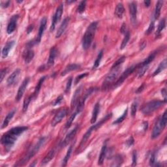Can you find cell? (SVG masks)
Instances as JSON below:
<instances>
[{"label": "cell", "instance_id": "83f0119b", "mask_svg": "<svg viewBox=\"0 0 167 167\" xmlns=\"http://www.w3.org/2000/svg\"><path fill=\"white\" fill-rule=\"evenodd\" d=\"M80 67V65H78V64H70L68 66H67L66 68H65L64 71L61 74V76H66L67 73H70L71 71L78 69Z\"/></svg>", "mask_w": 167, "mask_h": 167}, {"label": "cell", "instance_id": "7a4b0ae2", "mask_svg": "<svg viewBox=\"0 0 167 167\" xmlns=\"http://www.w3.org/2000/svg\"><path fill=\"white\" fill-rule=\"evenodd\" d=\"M97 26V22H94L89 24V26L87 27V29H86V32L84 35L82 40V47L84 50H88L91 46L93 40L94 39Z\"/></svg>", "mask_w": 167, "mask_h": 167}, {"label": "cell", "instance_id": "4316f807", "mask_svg": "<svg viewBox=\"0 0 167 167\" xmlns=\"http://www.w3.org/2000/svg\"><path fill=\"white\" fill-rule=\"evenodd\" d=\"M46 78V76H42V78H40V80H39L37 84L36 87H35V91H34L33 94V97L34 99H36L37 97L38 96V94H39L40 90H41V86H42V85L43 82H44V81L45 80Z\"/></svg>", "mask_w": 167, "mask_h": 167}, {"label": "cell", "instance_id": "ba28073f", "mask_svg": "<svg viewBox=\"0 0 167 167\" xmlns=\"http://www.w3.org/2000/svg\"><path fill=\"white\" fill-rule=\"evenodd\" d=\"M95 89H95V88H91L88 89V90L86 91L85 94H84L83 96L81 98H80V99L78 102V104H77V107H76V112L77 113L80 114L83 110L86 99H87L89 96H90L93 92L95 91Z\"/></svg>", "mask_w": 167, "mask_h": 167}, {"label": "cell", "instance_id": "ab89813d", "mask_svg": "<svg viewBox=\"0 0 167 167\" xmlns=\"http://www.w3.org/2000/svg\"><path fill=\"white\" fill-rule=\"evenodd\" d=\"M127 112H128L127 109H126V110H125V112H123V114H122V116L119 117V118H117L115 122H114L113 124H118V123H120L121 122H122L123 120H124L126 118L127 116Z\"/></svg>", "mask_w": 167, "mask_h": 167}, {"label": "cell", "instance_id": "e575fe53", "mask_svg": "<svg viewBox=\"0 0 167 167\" xmlns=\"http://www.w3.org/2000/svg\"><path fill=\"white\" fill-rule=\"evenodd\" d=\"M33 99V94L29 95L28 97H27L25 98V99L24 101V103H23V108H22V110H23V112H25L27 111V109H28V107H29V104L30 103V102L32 101V100Z\"/></svg>", "mask_w": 167, "mask_h": 167}, {"label": "cell", "instance_id": "30bf717a", "mask_svg": "<svg viewBox=\"0 0 167 167\" xmlns=\"http://www.w3.org/2000/svg\"><path fill=\"white\" fill-rule=\"evenodd\" d=\"M67 112L68 110L67 109H63L60 110V111H58V112L55 114L53 119H52L51 123L52 126L55 127V125H58V123H60L61 121H62V119L67 114Z\"/></svg>", "mask_w": 167, "mask_h": 167}, {"label": "cell", "instance_id": "6da1fadb", "mask_svg": "<svg viewBox=\"0 0 167 167\" xmlns=\"http://www.w3.org/2000/svg\"><path fill=\"white\" fill-rule=\"evenodd\" d=\"M27 129H28V127L26 126L15 127L3 135L1 138V142L5 146L6 150H10L14 146L20 135L27 131Z\"/></svg>", "mask_w": 167, "mask_h": 167}, {"label": "cell", "instance_id": "ee69618b", "mask_svg": "<svg viewBox=\"0 0 167 167\" xmlns=\"http://www.w3.org/2000/svg\"><path fill=\"white\" fill-rule=\"evenodd\" d=\"M89 75L88 73H82L81 75H79L78 76H77L75 78V84L76 85L80 80H81L82 78H85L86 76H87Z\"/></svg>", "mask_w": 167, "mask_h": 167}, {"label": "cell", "instance_id": "6f0895ef", "mask_svg": "<svg viewBox=\"0 0 167 167\" xmlns=\"http://www.w3.org/2000/svg\"><path fill=\"white\" fill-rule=\"evenodd\" d=\"M148 123L147 122H143V129H144V131H146V130L148 129Z\"/></svg>", "mask_w": 167, "mask_h": 167}, {"label": "cell", "instance_id": "6125c7cd", "mask_svg": "<svg viewBox=\"0 0 167 167\" xmlns=\"http://www.w3.org/2000/svg\"><path fill=\"white\" fill-rule=\"evenodd\" d=\"M144 4L146 7H149L151 5V1H144Z\"/></svg>", "mask_w": 167, "mask_h": 167}, {"label": "cell", "instance_id": "be15d7a7", "mask_svg": "<svg viewBox=\"0 0 167 167\" xmlns=\"http://www.w3.org/2000/svg\"><path fill=\"white\" fill-rule=\"evenodd\" d=\"M36 161H34L33 164H31L30 165V166H35V164H36Z\"/></svg>", "mask_w": 167, "mask_h": 167}, {"label": "cell", "instance_id": "c3c4849f", "mask_svg": "<svg viewBox=\"0 0 167 167\" xmlns=\"http://www.w3.org/2000/svg\"><path fill=\"white\" fill-rule=\"evenodd\" d=\"M132 166H134L137 165V153L136 151H134L133 152H132Z\"/></svg>", "mask_w": 167, "mask_h": 167}, {"label": "cell", "instance_id": "7dc6e473", "mask_svg": "<svg viewBox=\"0 0 167 167\" xmlns=\"http://www.w3.org/2000/svg\"><path fill=\"white\" fill-rule=\"evenodd\" d=\"M150 166H155L157 165V162L155 160V153H153L151 154L150 159Z\"/></svg>", "mask_w": 167, "mask_h": 167}, {"label": "cell", "instance_id": "cb8c5ba5", "mask_svg": "<svg viewBox=\"0 0 167 167\" xmlns=\"http://www.w3.org/2000/svg\"><path fill=\"white\" fill-rule=\"evenodd\" d=\"M99 111H100V103H97L95 105V107L94 108V110H93L92 112V116L91 118V123H92V124H94V123L96 122L98 117V114L99 113Z\"/></svg>", "mask_w": 167, "mask_h": 167}, {"label": "cell", "instance_id": "e0dca14e", "mask_svg": "<svg viewBox=\"0 0 167 167\" xmlns=\"http://www.w3.org/2000/svg\"><path fill=\"white\" fill-rule=\"evenodd\" d=\"M57 54H58V50H57L56 48H55V47L52 48L50 50V54H49L48 60L47 64H46V69H47V67L49 68L54 66V61L55 60V58H56L57 56Z\"/></svg>", "mask_w": 167, "mask_h": 167}, {"label": "cell", "instance_id": "d6a6232c", "mask_svg": "<svg viewBox=\"0 0 167 167\" xmlns=\"http://www.w3.org/2000/svg\"><path fill=\"white\" fill-rule=\"evenodd\" d=\"M156 52H153L151 54H150L148 55V57L144 61H142V63H140L141 66H149V65L152 62V61L154 60L155 58L156 55Z\"/></svg>", "mask_w": 167, "mask_h": 167}, {"label": "cell", "instance_id": "f1b7e54d", "mask_svg": "<svg viewBox=\"0 0 167 167\" xmlns=\"http://www.w3.org/2000/svg\"><path fill=\"white\" fill-rule=\"evenodd\" d=\"M124 11H125V9L124 7H123V5L122 4V3H119V4L116 5L114 14H115L116 17L117 18H122L123 14L124 13Z\"/></svg>", "mask_w": 167, "mask_h": 167}, {"label": "cell", "instance_id": "f35d334b", "mask_svg": "<svg viewBox=\"0 0 167 167\" xmlns=\"http://www.w3.org/2000/svg\"><path fill=\"white\" fill-rule=\"evenodd\" d=\"M77 114H78V113H77L76 112H75V113L73 114L71 116V117H69V119H68V121L67 122L66 124V129H69V128L70 127H71V125H72V123H73L74 120H75V117H76Z\"/></svg>", "mask_w": 167, "mask_h": 167}, {"label": "cell", "instance_id": "52a82bcc", "mask_svg": "<svg viewBox=\"0 0 167 167\" xmlns=\"http://www.w3.org/2000/svg\"><path fill=\"white\" fill-rule=\"evenodd\" d=\"M138 67V64L136 65V66H132L131 67H129V68H127L124 72L122 73V75L120 76L119 78H118V80L112 86V88L113 89L117 88V87H119V86H121L122 84L123 83V82L128 78V76L131 75V73H133V71L137 69V68Z\"/></svg>", "mask_w": 167, "mask_h": 167}, {"label": "cell", "instance_id": "60d3db41", "mask_svg": "<svg viewBox=\"0 0 167 167\" xmlns=\"http://www.w3.org/2000/svg\"><path fill=\"white\" fill-rule=\"evenodd\" d=\"M138 108V103L137 101H134L132 103L131 107V114L132 117H135L136 116Z\"/></svg>", "mask_w": 167, "mask_h": 167}, {"label": "cell", "instance_id": "91938a15", "mask_svg": "<svg viewBox=\"0 0 167 167\" xmlns=\"http://www.w3.org/2000/svg\"><path fill=\"white\" fill-rule=\"evenodd\" d=\"M144 88V84H143L140 88H139L138 89H137V93H140L141 91H143V89Z\"/></svg>", "mask_w": 167, "mask_h": 167}, {"label": "cell", "instance_id": "8992f818", "mask_svg": "<svg viewBox=\"0 0 167 167\" xmlns=\"http://www.w3.org/2000/svg\"><path fill=\"white\" fill-rule=\"evenodd\" d=\"M120 71H121V67H120V66L111 69V71L109 73V75L106 76V78H105L103 83L102 90H107V89L110 88L111 84H112L113 82L116 80L117 76H118Z\"/></svg>", "mask_w": 167, "mask_h": 167}, {"label": "cell", "instance_id": "74e56055", "mask_svg": "<svg viewBox=\"0 0 167 167\" xmlns=\"http://www.w3.org/2000/svg\"><path fill=\"white\" fill-rule=\"evenodd\" d=\"M166 26V19L165 18H163V19L159 22L158 27H157V35H160L161 32L165 29V27Z\"/></svg>", "mask_w": 167, "mask_h": 167}, {"label": "cell", "instance_id": "836d02e7", "mask_svg": "<svg viewBox=\"0 0 167 167\" xmlns=\"http://www.w3.org/2000/svg\"><path fill=\"white\" fill-rule=\"evenodd\" d=\"M72 151H73V145H71V146L69 148V149H68L66 156H65L64 159L63 160V162H62V166H66L67 165V164L68 161H69V160L70 159L71 155V153H72Z\"/></svg>", "mask_w": 167, "mask_h": 167}, {"label": "cell", "instance_id": "603a6c76", "mask_svg": "<svg viewBox=\"0 0 167 167\" xmlns=\"http://www.w3.org/2000/svg\"><path fill=\"white\" fill-rule=\"evenodd\" d=\"M81 89H82V86H80L78 89H76L75 92V94H74L72 101H71V109H74L76 106H77V104H78V102L79 101V96H80V91H81Z\"/></svg>", "mask_w": 167, "mask_h": 167}, {"label": "cell", "instance_id": "f546056e", "mask_svg": "<svg viewBox=\"0 0 167 167\" xmlns=\"http://www.w3.org/2000/svg\"><path fill=\"white\" fill-rule=\"evenodd\" d=\"M92 132H93V131L91 130V129L89 128L87 131V132H86L85 135L83 136V137H82V140H81V142H80V146H79V150H82V147L84 146L86 142H87V141L89 139V137H90V135H91Z\"/></svg>", "mask_w": 167, "mask_h": 167}, {"label": "cell", "instance_id": "484cf974", "mask_svg": "<svg viewBox=\"0 0 167 167\" xmlns=\"http://www.w3.org/2000/svg\"><path fill=\"white\" fill-rule=\"evenodd\" d=\"M15 112H16V110L14 109L13 110H11V112H9L8 113V114L6 116L4 120V122L2 123V126H1V129H4L5 127H7V125H9V122H10L11 120L13 118Z\"/></svg>", "mask_w": 167, "mask_h": 167}, {"label": "cell", "instance_id": "f5cc1de1", "mask_svg": "<svg viewBox=\"0 0 167 167\" xmlns=\"http://www.w3.org/2000/svg\"><path fill=\"white\" fill-rule=\"evenodd\" d=\"M7 68H5V69H3L1 70V80H0V82H2L3 80H4V77L6 75V73H7Z\"/></svg>", "mask_w": 167, "mask_h": 167}, {"label": "cell", "instance_id": "9c48e42d", "mask_svg": "<svg viewBox=\"0 0 167 167\" xmlns=\"http://www.w3.org/2000/svg\"><path fill=\"white\" fill-rule=\"evenodd\" d=\"M63 4H61L60 5H59V7L57 8L56 11H55V13L53 17V18H52V24H51V26L50 28V32H53L55 29L56 24L60 21L61 18V16H62V14H63Z\"/></svg>", "mask_w": 167, "mask_h": 167}, {"label": "cell", "instance_id": "4dcf8cb0", "mask_svg": "<svg viewBox=\"0 0 167 167\" xmlns=\"http://www.w3.org/2000/svg\"><path fill=\"white\" fill-rule=\"evenodd\" d=\"M163 4V1H158L157 3L155 6V13H154V18L155 20L158 19L160 17L161 11Z\"/></svg>", "mask_w": 167, "mask_h": 167}, {"label": "cell", "instance_id": "ac0fdd59", "mask_svg": "<svg viewBox=\"0 0 167 167\" xmlns=\"http://www.w3.org/2000/svg\"><path fill=\"white\" fill-rule=\"evenodd\" d=\"M70 22V18L69 17H66L65 19L63 20L62 23L60 25V27L57 31L56 35H55V38H60L61 36V35L64 33L65 31L67 29V27L69 25Z\"/></svg>", "mask_w": 167, "mask_h": 167}, {"label": "cell", "instance_id": "94428289", "mask_svg": "<svg viewBox=\"0 0 167 167\" xmlns=\"http://www.w3.org/2000/svg\"><path fill=\"white\" fill-rule=\"evenodd\" d=\"M146 46V42H142L141 45H140V50H143V49Z\"/></svg>", "mask_w": 167, "mask_h": 167}, {"label": "cell", "instance_id": "d590c367", "mask_svg": "<svg viewBox=\"0 0 167 167\" xmlns=\"http://www.w3.org/2000/svg\"><path fill=\"white\" fill-rule=\"evenodd\" d=\"M124 35L125 37L122 41L121 46H120V49H121V50H123V49H124L126 47V46L127 45V43L130 39V33L128 30L127 31V32L124 34Z\"/></svg>", "mask_w": 167, "mask_h": 167}, {"label": "cell", "instance_id": "7402d4cb", "mask_svg": "<svg viewBox=\"0 0 167 167\" xmlns=\"http://www.w3.org/2000/svg\"><path fill=\"white\" fill-rule=\"evenodd\" d=\"M107 144L105 143L103 147L101 148V153L99 155V159H98V165H103L104 161V159L105 157H106L107 155Z\"/></svg>", "mask_w": 167, "mask_h": 167}, {"label": "cell", "instance_id": "277c9868", "mask_svg": "<svg viewBox=\"0 0 167 167\" xmlns=\"http://www.w3.org/2000/svg\"><path fill=\"white\" fill-rule=\"evenodd\" d=\"M166 123L167 116L166 110H165L163 114V115L157 120L155 124L154 125L152 133H151V138L154 139L159 137L163 131V129L166 127Z\"/></svg>", "mask_w": 167, "mask_h": 167}, {"label": "cell", "instance_id": "680465c9", "mask_svg": "<svg viewBox=\"0 0 167 167\" xmlns=\"http://www.w3.org/2000/svg\"><path fill=\"white\" fill-rule=\"evenodd\" d=\"M33 30V25H31L28 27V28H27V34H29L31 32H32V31Z\"/></svg>", "mask_w": 167, "mask_h": 167}, {"label": "cell", "instance_id": "5bb4252c", "mask_svg": "<svg viewBox=\"0 0 167 167\" xmlns=\"http://www.w3.org/2000/svg\"><path fill=\"white\" fill-rule=\"evenodd\" d=\"M18 18H19V15L18 14H14L11 18L7 27V32L8 34H11L16 30Z\"/></svg>", "mask_w": 167, "mask_h": 167}, {"label": "cell", "instance_id": "8d00e7d4", "mask_svg": "<svg viewBox=\"0 0 167 167\" xmlns=\"http://www.w3.org/2000/svg\"><path fill=\"white\" fill-rule=\"evenodd\" d=\"M103 50H101L97 55L96 60H95V61L94 66H93V69H97V68L99 66L102 58H103Z\"/></svg>", "mask_w": 167, "mask_h": 167}, {"label": "cell", "instance_id": "5b68a950", "mask_svg": "<svg viewBox=\"0 0 167 167\" xmlns=\"http://www.w3.org/2000/svg\"><path fill=\"white\" fill-rule=\"evenodd\" d=\"M166 103L165 101L160 100H153L148 102L142 108V112L144 115H149V114L153 113L155 111L159 109V108L163 106V104Z\"/></svg>", "mask_w": 167, "mask_h": 167}, {"label": "cell", "instance_id": "44dd1931", "mask_svg": "<svg viewBox=\"0 0 167 167\" xmlns=\"http://www.w3.org/2000/svg\"><path fill=\"white\" fill-rule=\"evenodd\" d=\"M112 113L107 114L106 116L100 120L99 122H98L97 123H96V124H94V125H92L90 128L93 131H96V130H97L99 128H100L103 125L104 123H106L108 121V120L110 119L111 117H112Z\"/></svg>", "mask_w": 167, "mask_h": 167}, {"label": "cell", "instance_id": "b9f144b4", "mask_svg": "<svg viewBox=\"0 0 167 167\" xmlns=\"http://www.w3.org/2000/svg\"><path fill=\"white\" fill-rule=\"evenodd\" d=\"M125 59H126V58L125 56H122L121 58H119L118 60H117L116 61V62L113 64V66H112V68H111V69H114V68L119 67V66H121V65L125 61Z\"/></svg>", "mask_w": 167, "mask_h": 167}, {"label": "cell", "instance_id": "db71d44e", "mask_svg": "<svg viewBox=\"0 0 167 167\" xmlns=\"http://www.w3.org/2000/svg\"><path fill=\"white\" fill-rule=\"evenodd\" d=\"M11 4L10 1H1V6L3 8H7L9 7Z\"/></svg>", "mask_w": 167, "mask_h": 167}, {"label": "cell", "instance_id": "d4e9b609", "mask_svg": "<svg viewBox=\"0 0 167 167\" xmlns=\"http://www.w3.org/2000/svg\"><path fill=\"white\" fill-rule=\"evenodd\" d=\"M55 153H56V150H55V149H53L49 151L47 155L45 157V158L42 159V161H41V165H45L46 164H47L50 162V161L54 157Z\"/></svg>", "mask_w": 167, "mask_h": 167}, {"label": "cell", "instance_id": "f6af8a7d", "mask_svg": "<svg viewBox=\"0 0 167 167\" xmlns=\"http://www.w3.org/2000/svg\"><path fill=\"white\" fill-rule=\"evenodd\" d=\"M73 84V78L72 77H70V78L68 79L67 82V85H66V93L67 94L70 91V89L71 88V86H72Z\"/></svg>", "mask_w": 167, "mask_h": 167}, {"label": "cell", "instance_id": "7bdbcfd3", "mask_svg": "<svg viewBox=\"0 0 167 167\" xmlns=\"http://www.w3.org/2000/svg\"><path fill=\"white\" fill-rule=\"evenodd\" d=\"M86 1H82L80 2L78 7V9H77V11H78V13L80 14L83 13L86 10Z\"/></svg>", "mask_w": 167, "mask_h": 167}, {"label": "cell", "instance_id": "4fadbf2b", "mask_svg": "<svg viewBox=\"0 0 167 167\" xmlns=\"http://www.w3.org/2000/svg\"><path fill=\"white\" fill-rule=\"evenodd\" d=\"M30 78L29 77H27L24 80V81L22 83V84L20 85V86L19 87V89H18V92H17V96H16V101L17 102L20 101V99L22 97L23 95L24 94V92L26 91V89L27 88V85H28V84L30 82Z\"/></svg>", "mask_w": 167, "mask_h": 167}, {"label": "cell", "instance_id": "8fae6325", "mask_svg": "<svg viewBox=\"0 0 167 167\" xmlns=\"http://www.w3.org/2000/svg\"><path fill=\"white\" fill-rule=\"evenodd\" d=\"M46 23H47V18H46V17L42 18L41 21V24H40L37 37V38L35 40H33V41L34 42H35V45H37L39 44V43H40V42H41L42 37L43 35V33H44V32L46 29Z\"/></svg>", "mask_w": 167, "mask_h": 167}, {"label": "cell", "instance_id": "2e32d148", "mask_svg": "<svg viewBox=\"0 0 167 167\" xmlns=\"http://www.w3.org/2000/svg\"><path fill=\"white\" fill-rule=\"evenodd\" d=\"M20 73H21L20 69H17L15 70L10 76H9V78H7V85L9 86H13L17 82L18 80V77H19L20 75Z\"/></svg>", "mask_w": 167, "mask_h": 167}, {"label": "cell", "instance_id": "bcb514c9", "mask_svg": "<svg viewBox=\"0 0 167 167\" xmlns=\"http://www.w3.org/2000/svg\"><path fill=\"white\" fill-rule=\"evenodd\" d=\"M154 28H155V23H154V21L152 20L151 22V23L150 24L149 27H148V30H146V35H150V34L153 32Z\"/></svg>", "mask_w": 167, "mask_h": 167}, {"label": "cell", "instance_id": "d6986e66", "mask_svg": "<svg viewBox=\"0 0 167 167\" xmlns=\"http://www.w3.org/2000/svg\"><path fill=\"white\" fill-rule=\"evenodd\" d=\"M14 44H15L14 41H10L7 42V44L5 45L4 47L2 49L1 55H2L3 58H6L8 56L9 51H10L12 49V48L13 47Z\"/></svg>", "mask_w": 167, "mask_h": 167}, {"label": "cell", "instance_id": "816d5d0a", "mask_svg": "<svg viewBox=\"0 0 167 167\" xmlns=\"http://www.w3.org/2000/svg\"><path fill=\"white\" fill-rule=\"evenodd\" d=\"M63 99V95H61L59 96L56 99H55V101H54V106H56V105H58V104H60L61 102H62Z\"/></svg>", "mask_w": 167, "mask_h": 167}, {"label": "cell", "instance_id": "03108f58", "mask_svg": "<svg viewBox=\"0 0 167 167\" xmlns=\"http://www.w3.org/2000/svg\"><path fill=\"white\" fill-rule=\"evenodd\" d=\"M17 3H18V4H21L22 2V1H17Z\"/></svg>", "mask_w": 167, "mask_h": 167}, {"label": "cell", "instance_id": "9f6ffc18", "mask_svg": "<svg viewBox=\"0 0 167 167\" xmlns=\"http://www.w3.org/2000/svg\"><path fill=\"white\" fill-rule=\"evenodd\" d=\"M161 94L164 97V101H165L166 103V90L165 88H163L161 90Z\"/></svg>", "mask_w": 167, "mask_h": 167}, {"label": "cell", "instance_id": "f907efd6", "mask_svg": "<svg viewBox=\"0 0 167 167\" xmlns=\"http://www.w3.org/2000/svg\"><path fill=\"white\" fill-rule=\"evenodd\" d=\"M134 142H135V140H134L133 137H131L128 139L126 141L125 144H126V146H127V147H131V146H132V145L134 144Z\"/></svg>", "mask_w": 167, "mask_h": 167}, {"label": "cell", "instance_id": "681fc988", "mask_svg": "<svg viewBox=\"0 0 167 167\" xmlns=\"http://www.w3.org/2000/svg\"><path fill=\"white\" fill-rule=\"evenodd\" d=\"M115 161H116V162H114V164H113L112 166H116V163H117V166H121L122 165V163L123 161V159L121 157V156H117L116 157Z\"/></svg>", "mask_w": 167, "mask_h": 167}, {"label": "cell", "instance_id": "9a60e30c", "mask_svg": "<svg viewBox=\"0 0 167 167\" xmlns=\"http://www.w3.org/2000/svg\"><path fill=\"white\" fill-rule=\"evenodd\" d=\"M130 17L132 23L135 24L137 22V2L132 1L129 5Z\"/></svg>", "mask_w": 167, "mask_h": 167}, {"label": "cell", "instance_id": "e7e4bbea", "mask_svg": "<svg viewBox=\"0 0 167 167\" xmlns=\"http://www.w3.org/2000/svg\"><path fill=\"white\" fill-rule=\"evenodd\" d=\"M75 2V1H66L67 4H71V3H74Z\"/></svg>", "mask_w": 167, "mask_h": 167}, {"label": "cell", "instance_id": "11a10c76", "mask_svg": "<svg viewBox=\"0 0 167 167\" xmlns=\"http://www.w3.org/2000/svg\"><path fill=\"white\" fill-rule=\"evenodd\" d=\"M127 26H126V24L125 23H123L122 24V26L121 27V29H120V32H121L122 33L125 34L127 32Z\"/></svg>", "mask_w": 167, "mask_h": 167}, {"label": "cell", "instance_id": "ffe728a7", "mask_svg": "<svg viewBox=\"0 0 167 167\" xmlns=\"http://www.w3.org/2000/svg\"><path fill=\"white\" fill-rule=\"evenodd\" d=\"M35 53L34 51L31 48H27L26 52H24L23 54V59L26 63H30L34 58Z\"/></svg>", "mask_w": 167, "mask_h": 167}, {"label": "cell", "instance_id": "7c38bea8", "mask_svg": "<svg viewBox=\"0 0 167 167\" xmlns=\"http://www.w3.org/2000/svg\"><path fill=\"white\" fill-rule=\"evenodd\" d=\"M78 126H76L72 130V131H71L67 135L66 138H64V140L62 141V142L60 144V146L61 148H63L67 146V145L70 143V142L73 140V138L75 137L77 131H78Z\"/></svg>", "mask_w": 167, "mask_h": 167}, {"label": "cell", "instance_id": "1f68e13d", "mask_svg": "<svg viewBox=\"0 0 167 167\" xmlns=\"http://www.w3.org/2000/svg\"><path fill=\"white\" fill-rule=\"evenodd\" d=\"M166 68V59H165V60L160 63L158 67H157V69L154 71V73L153 74V76L159 75L161 71L165 70Z\"/></svg>", "mask_w": 167, "mask_h": 167}, {"label": "cell", "instance_id": "3957f363", "mask_svg": "<svg viewBox=\"0 0 167 167\" xmlns=\"http://www.w3.org/2000/svg\"><path fill=\"white\" fill-rule=\"evenodd\" d=\"M46 137H41V138H40L38 140L37 143L35 146H33L32 148H31L30 150H29L26 155L24 156L23 158L20 161H18V163L16 164L14 166L23 165L25 163H26L27 161H29L32 159L37 153L38 152L39 150H40V148H41L43 145H44L45 142H46Z\"/></svg>", "mask_w": 167, "mask_h": 167}]
</instances>
